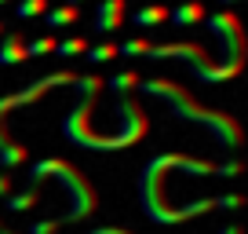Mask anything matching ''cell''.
<instances>
[{"mask_svg":"<svg viewBox=\"0 0 248 234\" xmlns=\"http://www.w3.org/2000/svg\"><path fill=\"white\" fill-rule=\"evenodd\" d=\"M117 51H121V59H139V55H150V59H183V63L194 70V77L204 81V84H223V81H233L241 70H245V66H226V63H219V59H212V55L204 51L201 44H194V40L154 44V40H146V37H135V40L117 44Z\"/></svg>","mask_w":248,"mask_h":234,"instance_id":"3","label":"cell"},{"mask_svg":"<svg viewBox=\"0 0 248 234\" xmlns=\"http://www.w3.org/2000/svg\"><path fill=\"white\" fill-rule=\"evenodd\" d=\"M4 33H8V26H4V22H0V37H4Z\"/></svg>","mask_w":248,"mask_h":234,"instance_id":"25","label":"cell"},{"mask_svg":"<svg viewBox=\"0 0 248 234\" xmlns=\"http://www.w3.org/2000/svg\"><path fill=\"white\" fill-rule=\"evenodd\" d=\"M22 165H30V147L11 135L8 117H0V168L11 172V168H22Z\"/></svg>","mask_w":248,"mask_h":234,"instance_id":"8","label":"cell"},{"mask_svg":"<svg viewBox=\"0 0 248 234\" xmlns=\"http://www.w3.org/2000/svg\"><path fill=\"white\" fill-rule=\"evenodd\" d=\"M77 77L80 73H73V70H55V73H44V77H37L33 84H26L22 92H11V95H0V117H8L11 110H18V106H33L37 99H44L51 88H59V84H77Z\"/></svg>","mask_w":248,"mask_h":234,"instance_id":"6","label":"cell"},{"mask_svg":"<svg viewBox=\"0 0 248 234\" xmlns=\"http://www.w3.org/2000/svg\"><path fill=\"white\" fill-rule=\"evenodd\" d=\"M0 4H8V0H0Z\"/></svg>","mask_w":248,"mask_h":234,"instance_id":"27","label":"cell"},{"mask_svg":"<svg viewBox=\"0 0 248 234\" xmlns=\"http://www.w3.org/2000/svg\"><path fill=\"white\" fill-rule=\"evenodd\" d=\"M204 26L212 30V37L223 48V59H219V63L245 66V30H241V18L233 15V11H216V15L204 18Z\"/></svg>","mask_w":248,"mask_h":234,"instance_id":"5","label":"cell"},{"mask_svg":"<svg viewBox=\"0 0 248 234\" xmlns=\"http://www.w3.org/2000/svg\"><path fill=\"white\" fill-rule=\"evenodd\" d=\"M88 48H92V40H88V37H66V40L55 44V55H59V59H84Z\"/></svg>","mask_w":248,"mask_h":234,"instance_id":"15","label":"cell"},{"mask_svg":"<svg viewBox=\"0 0 248 234\" xmlns=\"http://www.w3.org/2000/svg\"><path fill=\"white\" fill-rule=\"evenodd\" d=\"M132 22L139 26V30H150V26H161V22H168V8H164L161 0H154V4H142L139 11H132Z\"/></svg>","mask_w":248,"mask_h":234,"instance_id":"11","label":"cell"},{"mask_svg":"<svg viewBox=\"0 0 248 234\" xmlns=\"http://www.w3.org/2000/svg\"><path fill=\"white\" fill-rule=\"evenodd\" d=\"M88 63H113V59H121V51H117V40H99V44H92L88 48V55H84Z\"/></svg>","mask_w":248,"mask_h":234,"instance_id":"16","label":"cell"},{"mask_svg":"<svg viewBox=\"0 0 248 234\" xmlns=\"http://www.w3.org/2000/svg\"><path fill=\"white\" fill-rule=\"evenodd\" d=\"M204 18H208V8H204L201 0H183V4H175V8L168 11V22H171V26H179V30L201 26Z\"/></svg>","mask_w":248,"mask_h":234,"instance_id":"10","label":"cell"},{"mask_svg":"<svg viewBox=\"0 0 248 234\" xmlns=\"http://www.w3.org/2000/svg\"><path fill=\"white\" fill-rule=\"evenodd\" d=\"M77 18H80V8H73V4H59V8H47V11H44V26H47V30L73 26Z\"/></svg>","mask_w":248,"mask_h":234,"instance_id":"12","label":"cell"},{"mask_svg":"<svg viewBox=\"0 0 248 234\" xmlns=\"http://www.w3.org/2000/svg\"><path fill=\"white\" fill-rule=\"evenodd\" d=\"M223 234H245V231H241V227H226Z\"/></svg>","mask_w":248,"mask_h":234,"instance_id":"22","label":"cell"},{"mask_svg":"<svg viewBox=\"0 0 248 234\" xmlns=\"http://www.w3.org/2000/svg\"><path fill=\"white\" fill-rule=\"evenodd\" d=\"M73 88H77L80 102L62 117V135L73 147H80V150H128V147L146 139L150 121H146V110L139 106L135 95H117V114H121V128L117 132H95L92 114H95V102H99L106 81L99 73H80Z\"/></svg>","mask_w":248,"mask_h":234,"instance_id":"1","label":"cell"},{"mask_svg":"<svg viewBox=\"0 0 248 234\" xmlns=\"http://www.w3.org/2000/svg\"><path fill=\"white\" fill-rule=\"evenodd\" d=\"M0 227H4V219H0Z\"/></svg>","mask_w":248,"mask_h":234,"instance_id":"28","label":"cell"},{"mask_svg":"<svg viewBox=\"0 0 248 234\" xmlns=\"http://www.w3.org/2000/svg\"><path fill=\"white\" fill-rule=\"evenodd\" d=\"M92 234H132V231H121V227H99V231H92Z\"/></svg>","mask_w":248,"mask_h":234,"instance_id":"21","label":"cell"},{"mask_svg":"<svg viewBox=\"0 0 248 234\" xmlns=\"http://www.w3.org/2000/svg\"><path fill=\"white\" fill-rule=\"evenodd\" d=\"M33 205H40V187H26L8 194V212H30Z\"/></svg>","mask_w":248,"mask_h":234,"instance_id":"13","label":"cell"},{"mask_svg":"<svg viewBox=\"0 0 248 234\" xmlns=\"http://www.w3.org/2000/svg\"><path fill=\"white\" fill-rule=\"evenodd\" d=\"M0 234H22V231H8V227H0Z\"/></svg>","mask_w":248,"mask_h":234,"instance_id":"23","label":"cell"},{"mask_svg":"<svg viewBox=\"0 0 248 234\" xmlns=\"http://www.w3.org/2000/svg\"><path fill=\"white\" fill-rule=\"evenodd\" d=\"M44 11H47V0H18L15 4V15L26 18V22H30V18H40Z\"/></svg>","mask_w":248,"mask_h":234,"instance_id":"18","label":"cell"},{"mask_svg":"<svg viewBox=\"0 0 248 234\" xmlns=\"http://www.w3.org/2000/svg\"><path fill=\"white\" fill-rule=\"evenodd\" d=\"M55 44H59V37L44 33V37H37V40H26V55H30V59H44V55H55Z\"/></svg>","mask_w":248,"mask_h":234,"instance_id":"17","label":"cell"},{"mask_svg":"<svg viewBox=\"0 0 248 234\" xmlns=\"http://www.w3.org/2000/svg\"><path fill=\"white\" fill-rule=\"evenodd\" d=\"M128 22V0H99L95 4V22H92V30L99 33H117L121 26Z\"/></svg>","mask_w":248,"mask_h":234,"instance_id":"7","label":"cell"},{"mask_svg":"<svg viewBox=\"0 0 248 234\" xmlns=\"http://www.w3.org/2000/svg\"><path fill=\"white\" fill-rule=\"evenodd\" d=\"M139 81H142V77H139L135 70H121V73H113V77L106 81V88H109L113 95H135Z\"/></svg>","mask_w":248,"mask_h":234,"instance_id":"14","label":"cell"},{"mask_svg":"<svg viewBox=\"0 0 248 234\" xmlns=\"http://www.w3.org/2000/svg\"><path fill=\"white\" fill-rule=\"evenodd\" d=\"M219 4H237V0H219Z\"/></svg>","mask_w":248,"mask_h":234,"instance_id":"26","label":"cell"},{"mask_svg":"<svg viewBox=\"0 0 248 234\" xmlns=\"http://www.w3.org/2000/svg\"><path fill=\"white\" fill-rule=\"evenodd\" d=\"M47 176H59L62 187L70 190V198H73V209L62 212V223H80V219H88L95 209H99L95 187L80 176V168H73V165L66 161V157H44V161L30 165V187H40Z\"/></svg>","mask_w":248,"mask_h":234,"instance_id":"4","label":"cell"},{"mask_svg":"<svg viewBox=\"0 0 248 234\" xmlns=\"http://www.w3.org/2000/svg\"><path fill=\"white\" fill-rule=\"evenodd\" d=\"M59 227H62V216H51V219H33L26 234H55Z\"/></svg>","mask_w":248,"mask_h":234,"instance_id":"19","label":"cell"},{"mask_svg":"<svg viewBox=\"0 0 248 234\" xmlns=\"http://www.w3.org/2000/svg\"><path fill=\"white\" fill-rule=\"evenodd\" d=\"M11 190H15V176H11V172H4V168H0V198H8Z\"/></svg>","mask_w":248,"mask_h":234,"instance_id":"20","label":"cell"},{"mask_svg":"<svg viewBox=\"0 0 248 234\" xmlns=\"http://www.w3.org/2000/svg\"><path fill=\"white\" fill-rule=\"evenodd\" d=\"M135 92L154 95V99H164L168 110H171V117L190 121V125H201L204 132L216 135L223 147H241V139H245L237 117H230L226 110H212V106H204V102H197L194 95H190V88L175 84V81H168V77H142Z\"/></svg>","mask_w":248,"mask_h":234,"instance_id":"2","label":"cell"},{"mask_svg":"<svg viewBox=\"0 0 248 234\" xmlns=\"http://www.w3.org/2000/svg\"><path fill=\"white\" fill-rule=\"evenodd\" d=\"M66 4H73V8H80V4H84V0H66Z\"/></svg>","mask_w":248,"mask_h":234,"instance_id":"24","label":"cell"},{"mask_svg":"<svg viewBox=\"0 0 248 234\" xmlns=\"http://www.w3.org/2000/svg\"><path fill=\"white\" fill-rule=\"evenodd\" d=\"M18 63H30V55H26V33L8 30L0 37V66H18Z\"/></svg>","mask_w":248,"mask_h":234,"instance_id":"9","label":"cell"}]
</instances>
